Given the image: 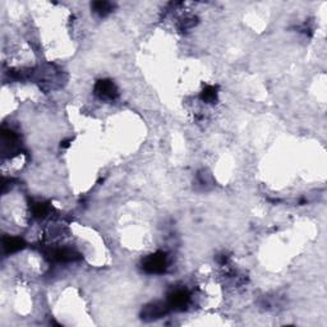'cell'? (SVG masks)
Returning a JSON list of instances; mask_svg holds the SVG:
<instances>
[{
	"label": "cell",
	"mask_w": 327,
	"mask_h": 327,
	"mask_svg": "<svg viewBox=\"0 0 327 327\" xmlns=\"http://www.w3.org/2000/svg\"><path fill=\"white\" fill-rule=\"evenodd\" d=\"M169 266V258L167 253L156 252L143 260L142 267L148 274H162Z\"/></svg>",
	"instance_id": "obj_1"
},
{
	"label": "cell",
	"mask_w": 327,
	"mask_h": 327,
	"mask_svg": "<svg viewBox=\"0 0 327 327\" xmlns=\"http://www.w3.org/2000/svg\"><path fill=\"white\" fill-rule=\"evenodd\" d=\"M95 94L100 100L104 101H114L118 97V90L115 85L109 79L99 80L95 86Z\"/></svg>",
	"instance_id": "obj_2"
},
{
	"label": "cell",
	"mask_w": 327,
	"mask_h": 327,
	"mask_svg": "<svg viewBox=\"0 0 327 327\" xmlns=\"http://www.w3.org/2000/svg\"><path fill=\"white\" fill-rule=\"evenodd\" d=\"M169 309L170 307L168 303L155 302V303L147 304V306L142 309L141 317H142V319H145V321H152V319H157L161 318L162 316H165Z\"/></svg>",
	"instance_id": "obj_3"
},
{
	"label": "cell",
	"mask_w": 327,
	"mask_h": 327,
	"mask_svg": "<svg viewBox=\"0 0 327 327\" xmlns=\"http://www.w3.org/2000/svg\"><path fill=\"white\" fill-rule=\"evenodd\" d=\"M189 301H190V295L187 290L175 289L174 292L169 294V298H168V304H169L170 309L183 311V309L188 306Z\"/></svg>",
	"instance_id": "obj_4"
},
{
	"label": "cell",
	"mask_w": 327,
	"mask_h": 327,
	"mask_svg": "<svg viewBox=\"0 0 327 327\" xmlns=\"http://www.w3.org/2000/svg\"><path fill=\"white\" fill-rule=\"evenodd\" d=\"M23 247V240L19 238H4L3 248L6 253H13Z\"/></svg>",
	"instance_id": "obj_5"
},
{
	"label": "cell",
	"mask_w": 327,
	"mask_h": 327,
	"mask_svg": "<svg viewBox=\"0 0 327 327\" xmlns=\"http://www.w3.org/2000/svg\"><path fill=\"white\" fill-rule=\"evenodd\" d=\"M92 8H94L95 13L100 14V16H106L113 11V4L109 2H95L92 4Z\"/></svg>",
	"instance_id": "obj_6"
},
{
	"label": "cell",
	"mask_w": 327,
	"mask_h": 327,
	"mask_svg": "<svg viewBox=\"0 0 327 327\" xmlns=\"http://www.w3.org/2000/svg\"><path fill=\"white\" fill-rule=\"evenodd\" d=\"M201 99H202V101L207 102V104H214V102L217 100L216 87H214V86L206 87V89L202 91Z\"/></svg>",
	"instance_id": "obj_7"
},
{
	"label": "cell",
	"mask_w": 327,
	"mask_h": 327,
	"mask_svg": "<svg viewBox=\"0 0 327 327\" xmlns=\"http://www.w3.org/2000/svg\"><path fill=\"white\" fill-rule=\"evenodd\" d=\"M48 212H49V206L46 203H41V202H38V203L33 205V215H35V216L44 217Z\"/></svg>",
	"instance_id": "obj_8"
}]
</instances>
